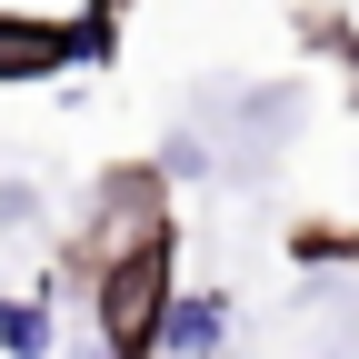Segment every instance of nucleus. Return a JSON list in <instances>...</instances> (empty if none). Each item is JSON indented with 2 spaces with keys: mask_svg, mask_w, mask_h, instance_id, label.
<instances>
[{
  "mask_svg": "<svg viewBox=\"0 0 359 359\" xmlns=\"http://www.w3.org/2000/svg\"><path fill=\"white\" fill-rule=\"evenodd\" d=\"M339 50H349V60H359V40H349V30H339Z\"/></svg>",
  "mask_w": 359,
  "mask_h": 359,
  "instance_id": "0eeeda50",
  "label": "nucleus"
},
{
  "mask_svg": "<svg viewBox=\"0 0 359 359\" xmlns=\"http://www.w3.org/2000/svg\"><path fill=\"white\" fill-rule=\"evenodd\" d=\"M50 299H0V349L11 359H50Z\"/></svg>",
  "mask_w": 359,
  "mask_h": 359,
  "instance_id": "20e7f679",
  "label": "nucleus"
},
{
  "mask_svg": "<svg viewBox=\"0 0 359 359\" xmlns=\"http://www.w3.org/2000/svg\"><path fill=\"white\" fill-rule=\"evenodd\" d=\"M70 60H110V11H80V20H0V80H60Z\"/></svg>",
  "mask_w": 359,
  "mask_h": 359,
  "instance_id": "f03ea898",
  "label": "nucleus"
},
{
  "mask_svg": "<svg viewBox=\"0 0 359 359\" xmlns=\"http://www.w3.org/2000/svg\"><path fill=\"white\" fill-rule=\"evenodd\" d=\"M90 269V309H100V349L110 359H150L160 349V309H170V230H140V240H120L100 259H80Z\"/></svg>",
  "mask_w": 359,
  "mask_h": 359,
  "instance_id": "f257e3e1",
  "label": "nucleus"
},
{
  "mask_svg": "<svg viewBox=\"0 0 359 359\" xmlns=\"http://www.w3.org/2000/svg\"><path fill=\"white\" fill-rule=\"evenodd\" d=\"M70 359H110V349H100V339H80V349H70Z\"/></svg>",
  "mask_w": 359,
  "mask_h": 359,
  "instance_id": "423d86ee",
  "label": "nucleus"
},
{
  "mask_svg": "<svg viewBox=\"0 0 359 359\" xmlns=\"http://www.w3.org/2000/svg\"><path fill=\"white\" fill-rule=\"evenodd\" d=\"M290 250H299V259H359V230H299Z\"/></svg>",
  "mask_w": 359,
  "mask_h": 359,
  "instance_id": "39448f33",
  "label": "nucleus"
},
{
  "mask_svg": "<svg viewBox=\"0 0 359 359\" xmlns=\"http://www.w3.org/2000/svg\"><path fill=\"white\" fill-rule=\"evenodd\" d=\"M219 330H230V309H219L210 290H200V299L170 290V309H160V349H170V359H219Z\"/></svg>",
  "mask_w": 359,
  "mask_h": 359,
  "instance_id": "7ed1b4c3",
  "label": "nucleus"
}]
</instances>
